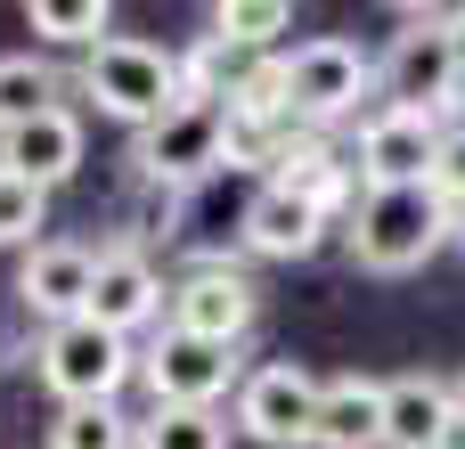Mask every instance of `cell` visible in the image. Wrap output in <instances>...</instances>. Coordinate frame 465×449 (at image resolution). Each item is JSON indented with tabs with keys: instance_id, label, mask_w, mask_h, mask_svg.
Instances as JSON below:
<instances>
[{
	"instance_id": "obj_1",
	"label": "cell",
	"mask_w": 465,
	"mask_h": 449,
	"mask_svg": "<svg viewBox=\"0 0 465 449\" xmlns=\"http://www.w3.org/2000/svg\"><path fill=\"white\" fill-rule=\"evenodd\" d=\"M450 237H458V213H450L433 188H360V205L343 213L351 262H360V270H384V278L433 262Z\"/></svg>"
},
{
	"instance_id": "obj_2",
	"label": "cell",
	"mask_w": 465,
	"mask_h": 449,
	"mask_svg": "<svg viewBox=\"0 0 465 449\" xmlns=\"http://www.w3.org/2000/svg\"><path fill=\"white\" fill-rule=\"evenodd\" d=\"M74 82H82V98H90L98 115H114V123H131V131H155V123L188 98V90H180V57L155 49V41H139V33L98 41Z\"/></svg>"
},
{
	"instance_id": "obj_3",
	"label": "cell",
	"mask_w": 465,
	"mask_h": 449,
	"mask_svg": "<svg viewBox=\"0 0 465 449\" xmlns=\"http://www.w3.org/2000/svg\"><path fill=\"white\" fill-rule=\"evenodd\" d=\"M33 376H41V393H57V409H90V401L106 409L139 376V352L123 335H106L98 319H65V327H41Z\"/></svg>"
},
{
	"instance_id": "obj_4",
	"label": "cell",
	"mask_w": 465,
	"mask_h": 449,
	"mask_svg": "<svg viewBox=\"0 0 465 449\" xmlns=\"http://www.w3.org/2000/svg\"><path fill=\"white\" fill-rule=\"evenodd\" d=\"M229 164V106L221 98H180L155 131H131V172L147 188H196Z\"/></svg>"
},
{
	"instance_id": "obj_5",
	"label": "cell",
	"mask_w": 465,
	"mask_h": 449,
	"mask_svg": "<svg viewBox=\"0 0 465 449\" xmlns=\"http://www.w3.org/2000/svg\"><path fill=\"white\" fill-rule=\"evenodd\" d=\"M376 90L384 106H417V115H458V90H465V65H458V41H450V16H401L384 65H376Z\"/></svg>"
},
{
	"instance_id": "obj_6",
	"label": "cell",
	"mask_w": 465,
	"mask_h": 449,
	"mask_svg": "<svg viewBox=\"0 0 465 449\" xmlns=\"http://www.w3.org/2000/svg\"><path fill=\"white\" fill-rule=\"evenodd\" d=\"M376 90V57L343 33H311L286 49V98H294V123L302 131H327L343 115H360V98Z\"/></svg>"
},
{
	"instance_id": "obj_7",
	"label": "cell",
	"mask_w": 465,
	"mask_h": 449,
	"mask_svg": "<svg viewBox=\"0 0 465 449\" xmlns=\"http://www.w3.org/2000/svg\"><path fill=\"white\" fill-rule=\"evenodd\" d=\"M319 376L311 368H294V360H270V368H253L245 384H237V434L262 449H311L319 434Z\"/></svg>"
},
{
	"instance_id": "obj_8",
	"label": "cell",
	"mask_w": 465,
	"mask_h": 449,
	"mask_svg": "<svg viewBox=\"0 0 465 449\" xmlns=\"http://www.w3.org/2000/svg\"><path fill=\"white\" fill-rule=\"evenodd\" d=\"M441 115H417V106H376L360 123V147H351V172L360 188H425L433 180V155H441Z\"/></svg>"
},
{
	"instance_id": "obj_9",
	"label": "cell",
	"mask_w": 465,
	"mask_h": 449,
	"mask_svg": "<svg viewBox=\"0 0 465 449\" xmlns=\"http://www.w3.org/2000/svg\"><path fill=\"white\" fill-rule=\"evenodd\" d=\"M253 319H262V286L245 270H229V262H196L172 286V311H163V327H180L196 344H221V352H237L253 335Z\"/></svg>"
},
{
	"instance_id": "obj_10",
	"label": "cell",
	"mask_w": 465,
	"mask_h": 449,
	"mask_svg": "<svg viewBox=\"0 0 465 449\" xmlns=\"http://www.w3.org/2000/svg\"><path fill=\"white\" fill-rule=\"evenodd\" d=\"M139 376H147L155 409H221V393L237 384V352H221V344H196V335L163 327V335L139 352Z\"/></svg>"
},
{
	"instance_id": "obj_11",
	"label": "cell",
	"mask_w": 465,
	"mask_h": 449,
	"mask_svg": "<svg viewBox=\"0 0 465 449\" xmlns=\"http://www.w3.org/2000/svg\"><path fill=\"white\" fill-rule=\"evenodd\" d=\"M90 286H98V254L74 245V237H41L16 270V303L41 319V327H65V319H90Z\"/></svg>"
},
{
	"instance_id": "obj_12",
	"label": "cell",
	"mask_w": 465,
	"mask_h": 449,
	"mask_svg": "<svg viewBox=\"0 0 465 449\" xmlns=\"http://www.w3.org/2000/svg\"><path fill=\"white\" fill-rule=\"evenodd\" d=\"M172 311V286H163V270L139 254V245H106L98 254V286H90V319L106 327V335H139V327H155Z\"/></svg>"
},
{
	"instance_id": "obj_13",
	"label": "cell",
	"mask_w": 465,
	"mask_h": 449,
	"mask_svg": "<svg viewBox=\"0 0 465 449\" xmlns=\"http://www.w3.org/2000/svg\"><path fill=\"white\" fill-rule=\"evenodd\" d=\"M270 188H294V196H311L327 221H343L351 205H360V172H351V155H335L327 147V131H286V147H278V164H270Z\"/></svg>"
},
{
	"instance_id": "obj_14",
	"label": "cell",
	"mask_w": 465,
	"mask_h": 449,
	"mask_svg": "<svg viewBox=\"0 0 465 449\" xmlns=\"http://www.w3.org/2000/svg\"><path fill=\"white\" fill-rule=\"evenodd\" d=\"M327 213L311 205V196H294V188H253V205H245V254H262V262H311L319 245H327Z\"/></svg>"
},
{
	"instance_id": "obj_15",
	"label": "cell",
	"mask_w": 465,
	"mask_h": 449,
	"mask_svg": "<svg viewBox=\"0 0 465 449\" xmlns=\"http://www.w3.org/2000/svg\"><path fill=\"white\" fill-rule=\"evenodd\" d=\"M0 164L25 172L33 188H65V180L82 172V115H74V106H49V115L0 131Z\"/></svg>"
},
{
	"instance_id": "obj_16",
	"label": "cell",
	"mask_w": 465,
	"mask_h": 449,
	"mask_svg": "<svg viewBox=\"0 0 465 449\" xmlns=\"http://www.w3.org/2000/svg\"><path fill=\"white\" fill-rule=\"evenodd\" d=\"M458 417L450 376H384V449H433Z\"/></svg>"
},
{
	"instance_id": "obj_17",
	"label": "cell",
	"mask_w": 465,
	"mask_h": 449,
	"mask_svg": "<svg viewBox=\"0 0 465 449\" xmlns=\"http://www.w3.org/2000/svg\"><path fill=\"white\" fill-rule=\"evenodd\" d=\"M311 449H384V376H335L319 393Z\"/></svg>"
},
{
	"instance_id": "obj_18",
	"label": "cell",
	"mask_w": 465,
	"mask_h": 449,
	"mask_svg": "<svg viewBox=\"0 0 465 449\" xmlns=\"http://www.w3.org/2000/svg\"><path fill=\"white\" fill-rule=\"evenodd\" d=\"M25 25L41 33V41H57V49H98V41H114V8L106 0H25Z\"/></svg>"
},
{
	"instance_id": "obj_19",
	"label": "cell",
	"mask_w": 465,
	"mask_h": 449,
	"mask_svg": "<svg viewBox=\"0 0 465 449\" xmlns=\"http://www.w3.org/2000/svg\"><path fill=\"white\" fill-rule=\"evenodd\" d=\"M294 25V8L286 0H221L213 8V41L229 49V57H270V41Z\"/></svg>"
},
{
	"instance_id": "obj_20",
	"label": "cell",
	"mask_w": 465,
	"mask_h": 449,
	"mask_svg": "<svg viewBox=\"0 0 465 449\" xmlns=\"http://www.w3.org/2000/svg\"><path fill=\"white\" fill-rule=\"evenodd\" d=\"M49 106H57V74H49V57L8 49V57H0V131L33 123V115H49Z\"/></svg>"
},
{
	"instance_id": "obj_21",
	"label": "cell",
	"mask_w": 465,
	"mask_h": 449,
	"mask_svg": "<svg viewBox=\"0 0 465 449\" xmlns=\"http://www.w3.org/2000/svg\"><path fill=\"white\" fill-rule=\"evenodd\" d=\"M49 449H139V417H123L114 401L98 409H57L49 417Z\"/></svg>"
},
{
	"instance_id": "obj_22",
	"label": "cell",
	"mask_w": 465,
	"mask_h": 449,
	"mask_svg": "<svg viewBox=\"0 0 465 449\" xmlns=\"http://www.w3.org/2000/svg\"><path fill=\"white\" fill-rule=\"evenodd\" d=\"M139 449H229V417L221 409H147Z\"/></svg>"
},
{
	"instance_id": "obj_23",
	"label": "cell",
	"mask_w": 465,
	"mask_h": 449,
	"mask_svg": "<svg viewBox=\"0 0 465 449\" xmlns=\"http://www.w3.org/2000/svg\"><path fill=\"white\" fill-rule=\"evenodd\" d=\"M41 221H49V188H33L25 172L0 164V245H25V254H33V245H41L33 229H41Z\"/></svg>"
},
{
	"instance_id": "obj_24",
	"label": "cell",
	"mask_w": 465,
	"mask_h": 449,
	"mask_svg": "<svg viewBox=\"0 0 465 449\" xmlns=\"http://www.w3.org/2000/svg\"><path fill=\"white\" fill-rule=\"evenodd\" d=\"M450 213H465V123H450L441 131V155H433V180H425Z\"/></svg>"
},
{
	"instance_id": "obj_25",
	"label": "cell",
	"mask_w": 465,
	"mask_h": 449,
	"mask_svg": "<svg viewBox=\"0 0 465 449\" xmlns=\"http://www.w3.org/2000/svg\"><path fill=\"white\" fill-rule=\"evenodd\" d=\"M433 449H465V417H450V425H441V442Z\"/></svg>"
},
{
	"instance_id": "obj_26",
	"label": "cell",
	"mask_w": 465,
	"mask_h": 449,
	"mask_svg": "<svg viewBox=\"0 0 465 449\" xmlns=\"http://www.w3.org/2000/svg\"><path fill=\"white\" fill-rule=\"evenodd\" d=\"M450 41H458V65H465V8H450Z\"/></svg>"
},
{
	"instance_id": "obj_27",
	"label": "cell",
	"mask_w": 465,
	"mask_h": 449,
	"mask_svg": "<svg viewBox=\"0 0 465 449\" xmlns=\"http://www.w3.org/2000/svg\"><path fill=\"white\" fill-rule=\"evenodd\" d=\"M450 393H458V417H465V376H450Z\"/></svg>"
},
{
	"instance_id": "obj_28",
	"label": "cell",
	"mask_w": 465,
	"mask_h": 449,
	"mask_svg": "<svg viewBox=\"0 0 465 449\" xmlns=\"http://www.w3.org/2000/svg\"><path fill=\"white\" fill-rule=\"evenodd\" d=\"M458 245H465V213H458Z\"/></svg>"
}]
</instances>
